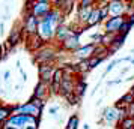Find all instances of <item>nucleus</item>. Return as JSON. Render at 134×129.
I'll use <instances>...</instances> for the list:
<instances>
[{
    "instance_id": "obj_9",
    "label": "nucleus",
    "mask_w": 134,
    "mask_h": 129,
    "mask_svg": "<svg viewBox=\"0 0 134 129\" xmlns=\"http://www.w3.org/2000/svg\"><path fill=\"white\" fill-rule=\"evenodd\" d=\"M89 51H92V47H86L79 51V56H86V53H89Z\"/></svg>"
},
{
    "instance_id": "obj_3",
    "label": "nucleus",
    "mask_w": 134,
    "mask_h": 129,
    "mask_svg": "<svg viewBox=\"0 0 134 129\" xmlns=\"http://www.w3.org/2000/svg\"><path fill=\"white\" fill-rule=\"evenodd\" d=\"M21 113H32L33 116H36L39 110L35 108V105H24V107H21Z\"/></svg>"
},
{
    "instance_id": "obj_1",
    "label": "nucleus",
    "mask_w": 134,
    "mask_h": 129,
    "mask_svg": "<svg viewBox=\"0 0 134 129\" xmlns=\"http://www.w3.org/2000/svg\"><path fill=\"white\" fill-rule=\"evenodd\" d=\"M41 33H42L44 38H48L50 35H51V24H50V20L47 21H44V24L41 26Z\"/></svg>"
},
{
    "instance_id": "obj_17",
    "label": "nucleus",
    "mask_w": 134,
    "mask_h": 129,
    "mask_svg": "<svg viewBox=\"0 0 134 129\" xmlns=\"http://www.w3.org/2000/svg\"><path fill=\"white\" fill-rule=\"evenodd\" d=\"M41 93H42V86L39 84V86H38V92H36V95H38V96H41Z\"/></svg>"
},
{
    "instance_id": "obj_7",
    "label": "nucleus",
    "mask_w": 134,
    "mask_h": 129,
    "mask_svg": "<svg viewBox=\"0 0 134 129\" xmlns=\"http://www.w3.org/2000/svg\"><path fill=\"white\" fill-rule=\"evenodd\" d=\"M41 74H42V78H44V80H50V69H48V68H47V69L42 68V69H41Z\"/></svg>"
},
{
    "instance_id": "obj_13",
    "label": "nucleus",
    "mask_w": 134,
    "mask_h": 129,
    "mask_svg": "<svg viewBox=\"0 0 134 129\" xmlns=\"http://www.w3.org/2000/svg\"><path fill=\"white\" fill-rule=\"evenodd\" d=\"M131 126H133V120H125L124 122V128L125 129H130Z\"/></svg>"
},
{
    "instance_id": "obj_11",
    "label": "nucleus",
    "mask_w": 134,
    "mask_h": 129,
    "mask_svg": "<svg viewBox=\"0 0 134 129\" xmlns=\"http://www.w3.org/2000/svg\"><path fill=\"white\" fill-rule=\"evenodd\" d=\"M45 9H47L45 3H39V5H38V8H36V12L39 14V12H42V11H45Z\"/></svg>"
},
{
    "instance_id": "obj_10",
    "label": "nucleus",
    "mask_w": 134,
    "mask_h": 129,
    "mask_svg": "<svg viewBox=\"0 0 134 129\" xmlns=\"http://www.w3.org/2000/svg\"><path fill=\"white\" fill-rule=\"evenodd\" d=\"M111 6H113V8H111V11H113L115 14L118 12V11H121V9H122V8H121V3H113Z\"/></svg>"
},
{
    "instance_id": "obj_12",
    "label": "nucleus",
    "mask_w": 134,
    "mask_h": 129,
    "mask_svg": "<svg viewBox=\"0 0 134 129\" xmlns=\"http://www.w3.org/2000/svg\"><path fill=\"white\" fill-rule=\"evenodd\" d=\"M122 102H127V104L133 102V96H131V95H127V96H124V98H122Z\"/></svg>"
},
{
    "instance_id": "obj_2",
    "label": "nucleus",
    "mask_w": 134,
    "mask_h": 129,
    "mask_svg": "<svg viewBox=\"0 0 134 129\" xmlns=\"http://www.w3.org/2000/svg\"><path fill=\"white\" fill-rule=\"evenodd\" d=\"M122 24L121 18H113L107 23V30H115V29H119V26Z\"/></svg>"
},
{
    "instance_id": "obj_5",
    "label": "nucleus",
    "mask_w": 134,
    "mask_h": 129,
    "mask_svg": "<svg viewBox=\"0 0 134 129\" xmlns=\"http://www.w3.org/2000/svg\"><path fill=\"white\" fill-rule=\"evenodd\" d=\"M99 18H101V14L98 12V11H95V12L91 14V20H89V21H91V24H93V23H97Z\"/></svg>"
},
{
    "instance_id": "obj_18",
    "label": "nucleus",
    "mask_w": 134,
    "mask_h": 129,
    "mask_svg": "<svg viewBox=\"0 0 134 129\" xmlns=\"http://www.w3.org/2000/svg\"><path fill=\"white\" fill-rule=\"evenodd\" d=\"M0 129H2V126H0Z\"/></svg>"
},
{
    "instance_id": "obj_14",
    "label": "nucleus",
    "mask_w": 134,
    "mask_h": 129,
    "mask_svg": "<svg viewBox=\"0 0 134 129\" xmlns=\"http://www.w3.org/2000/svg\"><path fill=\"white\" fill-rule=\"evenodd\" d=\"M33 27H35V18H30V21H29V30H33Z\"/></svg>"
},
{
    "instance_id": "obj_15",
    "label": "nucleus",
    "mask_w": 134,
    "mask_h": 129,
    "mask_svg": "<svg viewBox=\"0 0 134 129\" xmlns=\"http://www.w3.org/2000/svg\"><path fill=\"white\" fill-rule=\"evenodd\" d=\"M115 119V111H109V114H107V120H113Z\"/></svg>"
},
{
    "instance_id": "obj_6",
    "label": "nucleus",
    "mask_w": 134,
    "mask_h": 129,
    "mask_svg": "<svg viewBox=\"0 0 134 129\" xmlns=\"http://www.w3.org/2000/svg\"><path fill=\"white\" fill-rule=\"evenodd\" d=\"M75 128H77V117L74 116L69 120V123H68V129H75Z\"/></svg>"
},
{
    "instance_id": "obj_16",
    "label": "nucleus",
    "mask_w": 134,
    "mask_h": 129,
    "mask_svg": "<svg viewBox=\"0 0 134 129\" xmlns=\"http://www.w3.org/2000/svg\"><path fill=\"white\" fill-rule=\"evenodd\" d=\"M6 114H8V110H0V120L3 117H6Z\"/></svg>"
},
{
    "instance_id": "obj_4",
    "label": "nucleus",
    "mask_w": 134,
    "mask_h": 129,
    "mask_svg": "<svg viewBox=\"0 0 134 129\" xmlns=\"http://www.w3.org/2000/svg\"><path fill=\"white\" fill-rule=\"evenodd\" d=\"M30 119L26 116H20V117H14V119H11V123H14V125H23V123L29 122Z\"/></svg>"
},
{
    "instance_id": "obj_8",
    "label": "nucleus",
    "mask_w": 134,
    "mask_h": 129,
    "mask_svg": "<svg viewBox=\"0 0 134 129\" xmlns=\"http://www.w3.org/2000/svg\"><path fill=\"white\" fill-rule=\"evenodd\" d=\"M9 41H11V44H17V41H18V32L17 30L14 32V35L9 38Z\"/></svg>"
}]
</instances>
